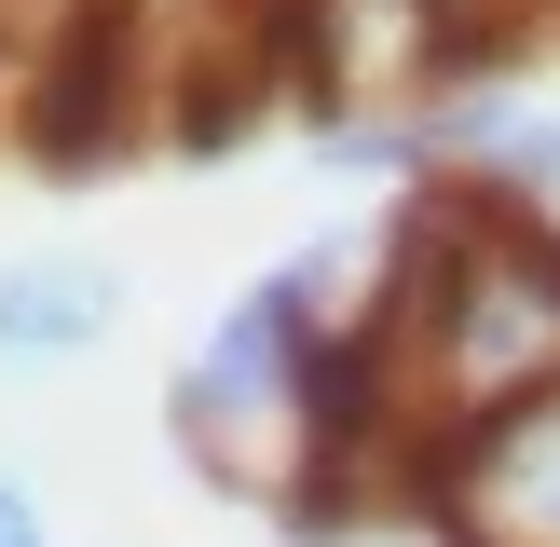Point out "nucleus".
I'll list each match as a JSON object with an SVG mask.
<instances>
[{"instance_id":"nucleus-1","label":"nucleus","mask_w":560,"mask_h":547,"mask_svg":"<svg viewBox=\"0 0 560 547\" xmlns=\"http://www.w3.org/2000/svg\"><path fill=\"white\" fill-rule=\"evenodd\" d=\"M273 55L315 82L328 124H370V109H424L452 82H479L452 0H273Z\"/></svg>"},{"instance_id":"nucleus-2","label":"nucleus","mask_w":560,"mask_h":547,"mask_svg":"<svg viewBox=\"0 0 560 547\" xmlns=\"http://www.w3.org/2000/svg\"><path fill=\"white\" fill-rule=\"evenodd\" d=\"M424 507L452 547H560V383L424 452Z\"/></svg>"},{"instance_id":"nucleus-3","label":"nucleus","mask_w":560,"mask_h":547,"mask_svg":"<svg viewBox=\"0 0 560 547\" xmlns=\"http://www.w3.org/2000/svg\"><path fill=\"white\" fill-rule=\"evenodd\" d=\"M124 315L137 288L109 246H14L0 260V370H82L124 342Z\"/></svg>"},{"instance_id":"nucleus-4","label":"nucleus","mask_w":560,"mask_h":547,"mask_svg":"<svg viewBox=\"0 0 560 547\" xmlns=\"http://www.w3.org/2000/svg\"><path fill=\"white\" fill-rule=\"evenodd\" d=\"M0 547H55V534H42V492H27L14 465H0Z\"/></svg>"}]
</instances>
